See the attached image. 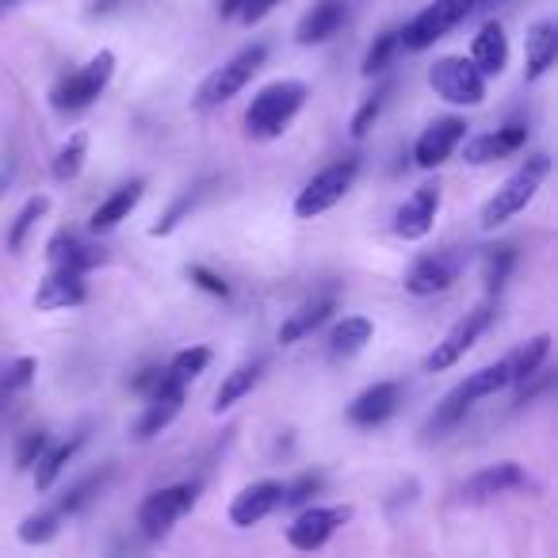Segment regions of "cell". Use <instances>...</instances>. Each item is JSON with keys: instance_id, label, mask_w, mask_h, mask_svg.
Returning <instances> with one entry per match:
<instances>
[{"instance_id": "1", "label": "cell", "mask_w": 558, "mask_h": 558, "mask_svg": "<svg viewBox=\"0 0 558 558\" xmlns=\"http://www.w3.org/2000/svg\"><path fill=\"white\" fill-rule=\"evenodd\" d=\"M306 104V85L303 81H271L253 96L245 111V134L256 142H271L288 131L291 119L303 111Z\"/></svg>"}, {"instance_id": "2", "label": "cell", "mask_w": 558, "mask_h": 558, "mask_svg": "<svg viewBox=\"0 0 558 558\" xmlns=\"http://www.w3.org/2000/svg\"><path fill=\"white\" fill-rule=\"evenodd\" d=\"M547 172H550V157L547 154L527 157V161L520 165V169L512 172V177L486 199V207H482V230H497V226H505L509 218H517L520 210L535 199V192L543 187Z\"/></svg>"}, {"instance_id": "3", "label": "cell", "mask_w": 558, "mask_h": 558, "mask_svg": "<svg viewBox=\"0 0 558 558\" xmlns=\"http://www.w3.org/2000/svg\"><path fill=\"white\" fill-rule=\"evenodd\" d=\"M264 58H268V47H264V43H253V47H245L241 54H233L230 62L218 65L210 77H203L192 108L195 111H215V108H222V104H230L233 96H238L241 88L256 77V70L264 65Z\"/></svg>"}, {"instance_id": "4", "label": "cell", "mask_w": 558, "mask_h": 558, "mask_svg": "<svg viewBox=\"0 0 558 558\" xmlns=\"http://www.w3.org/2000/svg\"><path fill=\"white\" fill-rule=\"evenodd\" d=\"M474 12H478V0H433L428 9H421L417 16L398 32V47L421 54V50H428L436 39L456 32V27L463 24L466 16H474Z\"/></svg>"}, {"instance_id": "5", "label": "cell", "mask_w": 558, "mask_h": 558, "mask_svg": "<svg viewBox=\"0 0 558 558\" xmlns=\"http://www.w3.org/2000/svg\"><path fill=\"white\" fill-rule=\"evenodd\" d=\"M116 77V54L100 50L93 62H85L81 70H73L65 81H58V88L50 93V104L58 111H85L88 104H96L104 96V88Z\"/></svg>"}, {"instance_id": "6", "label": "cell", "mask_w": 558, "mask_h": 558, "mask_svg": "<svg viewBox=\"0 0 558 558\" xmlns=\"http://www.w3.org/2000/svg\"><path fill=\"white\" fill-rule=\"evenodd\" d=\"M428 85L440 100L456 104V108H478L486 100V77L471 65V58H436L428 65Z\"/></svg>"}, {"instance_id": "7", "label": "cell", "mask_w": 558, "mask_h": 558, "mask_svg": "<svg viewBox=\"0 0 558 558\" xmlns=\"http://www.w3.org/2000/svg\"><path fill=\"white\" fill-rule=\"evenodd\" d=\"M356 177H360L356 157H344V161L326 165V169H322L318 177L299 192L295 215L299 218H318V215H326V210H333L337 203L349 195V187L356 184Z\"/></svg>"}, {"instance_id": "8", "label": "cell", "mask_w": 558, "mask_h": 558, "mask_svg": "<svg viewBox=\"0 0 558 558\" xmlns=\"http://www.w3.org/2000/svg\"><path fill=\"white\" fill-rule=\"evenodd\" d=\"M199 501V482H180V486H165L154 489L146 501L138 505V527L149 539H161L172 532L184 512H192V505Z\"/></svg>"}, {"instance_id": "9", "label": "cell", "mask_w": 558, "mask_h": 558, "mask_svg": "<svg viewBox=\"0 0 558 558\" xmlns=\"http://www.w3.org/2000/svg\"><path fill=\"white\" fill-rule=\"evenodd\" d=\"M494 314L497 311L489 303L466 311L463 318H459L456 326L444 333V341H436V349L425 356V372H448V367H456L459 360H463L466 352L474 349V341H478V337L486 333L489 326H494Z\"/></svg>"}, {"instance_id": "10", "label": "cell", "mask_w": 558, "mask_h": 558, "mask_svg": "<svg viewBox=\"0 0 558 558\" xmlns=\"http://www.w3.org/2000/svg\"><path fill=\"white\" fill-rule=\"evenodd\" d=\"M352 520V505H314V509L299 512V520L288 527V543L303 555L322 550L344 524Z\"/></svg>"}, {"instance_id": "11", "label": "cell", "mask_w": 558, "mask_h": 558, "mask_svg": "<svg viewBox=\"0 0 558 558\" xmlns=\"http://www.w3.org/2000/svg\"><path fill=\"white\" fill-rule=\"evenodd\" d=\"M532 478L520 463H494L486 471L471 474V478L459 486V501L463 505H486V501H497V497L512 494V489H527Z\"/></svg>"}, {"instance_id": "12", "label": "cell", "mask_w": 558, "mask_h": 558, "mask_svg": "<svg viewBox=\"0 0 558 558\" xmlns=\"http://www.w3.org/2000/svg\"><path fill=\"white\" fill-rule=\"evenodd\" d=\"M463 138H466V123L459 116L436 119V123H428L425 131L417 134V142H413V165H417V169H436V165H444L463 146Z\"/></svg>"}, {"instance_id": "13", "label": "cell", "mask_w": 558, "mask_h": 558, "mask_svg": "<svg viewBox=\"0 0 558 558\" xmlns=\"http://www.w3.org/2000/svg\"><path fill=\"white\" fill-rule=\"evenodd\" d=\"M456 279H459V256L440 248V253H425L410 264V271H405V291L417 299H428V295L448 291Z\"/></svg>"}, {"instance_id": "14", "label": "cell", "mask_w": 558, "mask_h": 558, "mask_svg": "<svg viewBox=\"0 0 558 558\" xmlns=\"http://www.w3.org/2000/svg\"><path fill=\"white\" fill-rule=\"evenodd\" d=\"M180 410H184V387L161 379V387L146 398V410H142V417L134 421V440L146 444V440H154V436H161L165 428L177 421Z\"/></svg>"}, {"instance_id": "15", "label": "cell", "mask_w": 558, "mask_h": 558, "mask_svg": "<svg viewBox=\"0 0 558 558\" xmlns=\"http://www.w3.org/2000/svg\"><path fill=\"white\" fill-rule=\"evenodd\" d=\"M436 210H440V187L436 184H421L410 199L398 207L395 215V233L402 241H421L436 222Z\"/></svg>"}, {"instance_id": "16", "label": "cell", "mask_w": 558, "mask_h": 558, "mask_svg": "<svg viewBox=\"0 0 558 558\" xmlns=\"http://www.w3.org/2000/svg\"><path fill=\"white\" fill-rule=\"evenodd\" d=\"M527 142V126L509 123V126H497L489 134H478V138H463V161L466 165H494L501 157L520 154Z\"/></svg>"}, {"instance_id": "17", "label": "cell", "mask_w": 558, "mask_h": 558, "mask_svg": "<svg viewBox=\"0 0 558 558\" xmlns=\"http://www.w3.org/2000/svg\"><path fill=\"white\" fill-rule=\"evenodd\" d=\"M349 24V0H318L295 27L299 47H322Z\"/></svg>"}, {"instance_id": "18", "label": "cell", "mask_w": 558, "mask_h": 558, "mask_svg": "<svg viewBox=\"0 0 558 558\" xmlns=\"http://www.w3.org/2000/svg\"><path fill=\"white\" fill-rule=\"evenodd\" d=\"M402 402V387L398 383H375L364 395H356V402L349 405V421L360 428H379L383 421H390Z\"/></svg>"}, {"instance_id": "19", "label": "cell", "mask_w": 558, "mask_h": 558, "mask_svg": "<svg viewBox=\"0 0 558 558\" xmlns=\"http://www.w3.org/2000/svg\"><path fill=\"white\" fill-rule=\"evenodd\" d=\"M279 497H283L279 482H253V486H245L230 501V524H238V527L260 524V520H268L271 512L279 509Z\"/></svg>"}, {"instance_id": "20", "label": "cell", "mask_w": 558, "mask_h": 558, "mask_svg": "<svg viewBox=\"0 0 558 558\" xmlns=\"http://www.w3.org/2000/svg\"><path fill=\"white\" fill-rule=\"evenodd\" d=\"M88 299L85 276L81 271H54L39 283L35 291V311H73Z\"/></svg>"}, {"instance_id": "21", "label": "cell", "mask_w": 558, "mask_h": 558, "mask_svg": "<svg viewBox=\"0 0 558 558\" xmlns=\"http://www.w3.org/2000/svg\"><path fill=\"white\" fill-rule=\"evenodd\" d=\"M142 192H146V184H142V180H131V184L116 187V192H111L108 199L93 210V218H88V230H93V233H111L119 222H123V218H131V210L138 207Z\"/></svg>"}, {"instance_id": "22", "label": "cell", "mask_w": 558, "mask_h": 558, "mask_svg": "<svg viewBox=\"0 0 558 558\" xmlns=\"http://www.w3.org/2000/svg\"><path fill=\"white\" fill-rule=\"evenodd\" d=\"M337 311V295H318L314 303H303L295 314H291L283 326H279V344H299L306 341V337L314 333V329H322L329 322V314Z\"/></svg>"}, {"instance_id": "23", "label": "cell", "mask_w": 558, "mask_h": 558, "mask_svg": "<svg viewBox=\"0 0 558 558\" xmlns=\"http://www.w3.org/2000/svg\"><path fill=\"white\" fill-rule=\"evenodd\" d=\"M509 62V39H505L501 24H486L471 43V65L482 77H497Z\"/></svg>"}, {"instance_id": "24", "label": "cell", "mask_w": 558, "mask_h": 558, "mask_svg": "<svg viewBox=\"0 0 558 558\" xmlns=\"http://www.w3.org/2000/svg\"><path fill=\"white\" fill-rule=\"evenodd\" d=\"M558 58V24L550 20H539V24L527 32V65H524V77L527 81H539L543 73L555 65Z\"/></svg>"}, {"instance_id": "25", "label": "cell", "mask_w": 558, "mask_h": 558, "mask_svg": "<svg viewBox=\"0 0 558 558\" xmlns=\"http://www.w3.org/2000/svg\"><path fill=\"white\" fill-rule=\"evenodd\" d=\"M47 260H50V268L54 271H81L85 276L93 264H100V253L96 248H88V245H81L73 233H54L50 238V245H47Z\"/></svg>"}, {"instance_id": "26", "label": "cell", "mask_w": 558, "mask_h": 558, "mask_svg": "<svg viewBox=\"0 0 558 558\" xmlns=\"http://www.w3.org/2000/svg\"><path fill=\"white\" fill-rule=\"evenodd\" d=\"M260 375H264V360L241 364L238 372L226 375L222 387H218V395H215V413H226V410H233L238 402H245V398L253 395L256 383H260Z\"/></svg>"}, {"instance_id": "27", "label": "cell", "mask_w": 558, "mask_h": 558, "mask_svg": "<svg viewBox=\"0 0 558 558\" xmlns=\"http://www.w3.org/2000/svg\"><path fill=\"white\" fill-rule=\"evenodd\" d=\"M85 444V433H77L73 440H65V444H50L47 451H43V459L32 466L35 471V486L39 489H50L58 482V474L65 471V463H70L73 456H77V448Z\"/></svg>"}, {"instance_id": "28", "label": "cell", "mask_w": 558, "mask_h": 558, "mask_svg": "<svg viewBox=\"0 0 558 558\" xmlns=\"http://www.w3.org/2000/svg\"><path fill=\"white\" fill-rule=\"evenodd\" d=\"M372 333H375V326L367 318H344L341 326L333 329V337H329V352H333L337 360L356 356V352L367 349Z\"/></svg>"}, {"instance_id": "29", "label": "cell", "mask_w": 558, "mask_h": 558, "mask_svg": "<svg viewBox=\"0 0 558 558\" xmlns=\"http://www.w3.org/2000/svg\"><path fill=\"white\" fill-rule=\"evenodd\" d=\"M108 482H111V466H100V471L85 474L77 486L65 489V497L58 501V512H62V517H77L88 501H96V497L104 494V486H108Z\"/></svg>"}, {"instance_id": "30", "label": "cell", "mask_w": 558, "mask_h": 558, "mask_svg": "<svg viewBox=\"0 0 558 558\" xmlns=\"http://www.w3.org/2000/svg\"><path fill=\"white\" fill-rule=\"evenodd\" d=\"M471 405H474V398L463 390V383H459L456 390H448V398H444L440 405H436V413L428 417V425H425V433L428 436H440V433H448V428H456L459 421L471 413Z\"/></svg>"}, {"instance_id": "31", "label": "cell", "mask_w": 558, "mask_h": 558, "mask_svg": "<svg viewBox=\"0 0 558 558\" xmlns=\"http://www.w3.org/2000/svg\"><path fill=\"white\" fill-rule=\"evenodd\" d=\"M210 367V349H203V344H195V349H180L177 356L165 364V379L177 383V387L187 390V383H195L203 372Z\"/></svg>"}, {"instance_id": "32", "label": "cell", "mask_w": 558, "mask_h": 558, "mask_svg": "<svg viewBox=\"0 0 558 558\" xmlns=\"http://www.w3.org/2000/svg\"><path fill=\"white\" fill-rule=\"evenodd\" d=\"M512 383V375H509V356L505 360H497V364H486V367H478V372H471L463 379V390L474 398V402H482V398H489V395H497V390H505Z\"/></svg>"}, {"instance_id": "33", "label": "cell", "mask_w": 558, "mask_h": 558, "mask_svg": "<svg viewBox=\"0 0 558 558\" xmlns=\"http://www.w3.org/2000/svg\"><path fill=\"white\" fill-rule=\"evenodd\" d=\"M547 352H550V337H547V333L532 337V341H527L524 349L512 352V356H509V375H512V383L535 379V375H539V367H543V360H547Z\"/></svg>"}, {"instance_id": "34", "label": "cell", "mask_w": 558, "mask_h": 558, "mask_svg": "<svg viewBox=\"0 0 558 558\" xmlns=\"http://www.w3.org/2000/svg\"><path fill=\"white\" fill-rule=\"evenodd\" d=\"M85 157H88V134H85V131L70 134V142H65V146L58 149L54 165H50L54 180H62V184L77 180V177H81V169H85Z\"/></svg>"}, {"instance_id": "35", "label": "cell", "mask_w": 558, "mask_h": 558, "mask_svg": "<svg viewBox=\"0 0 558 558\" xmlns=\"http://www.w3.org/2000/svg\"><path fill=\"white\" fill-rule=\"evenodd\" d=\"M50 210V195H32V199L20 207V215L9 222V248H24L27 233L39 226V218H47Z\"/></svg>"}, {"instance_id": "36", "label": "cell", "mask_w": 558, "mask_h": 558, "mask_svg": "<svg viewBox=\"0 0 558 558\" xmlns=\"http://www.w3.org/2000/svg\"><path fill=\"white\" fill-rule=\"evenodd\" d=\"M62 512L58 509H43V512H32V517H24V524H20V539L27 543V547H43V543H50L58 532H62Z\"/></svg>"}, {"instance_id": "37", "label": "cell", "mask_w": 558, "mask_h": 558, "mask_svg": "<svg viewBox=\"0 0 558 558\" xmlns=\"http://www.w3.org/2000/svg\"><path fill=\"white\" fill-rule=\"evenodd\" d=\"M398 32L395 27H387V32H379L375 35V43L367 47V54H364V65H360V73L364 77H375V73H383L390 62H395V54H398Z\"/></svg>"}, {"instance_id": "38", "label": "cell", "mask_w": 558, "mask_h": 558, "mask_svg": "<svg viewBox=\"0 0 558 558\" xmlns=\"http://www.w3.org/2000/svg\"><path fill=\"white\" fill-rule=\"evenodd\" d=\"M512 264H517V253H512L509 245L489 248V253L482 256V279H486V291H489V295H497V291L505 288V279H509Z\"/></svg>"}, {"instance_id": "39", "label": "cell", "mask_w": 558, "mask_h": 558, "mask_svg": "<svg viewBox=\"0 0 558 558\" xmlns=\"http://www.w3.org/2000/svg\"><path fill=\"white\" fill-rule=\"evenodd\" d=\"M35 372H39V364H35L32 356H20L12 360L4 372H0V402H9V398H16L20 390H27L35 383Z\"/></svg>"}, {"instance_id": "40", "label": "cell", "mask_w": 558, "mask_h": 558, "mask_svg": "<svg viewBox=\"0 0 558 558\" xmlns=\"http://www.w3.org/2000/svg\"><path fill=\"white\" fill-rule=\"evenodd\" d=\"M203 195H207V184H199V187H195V192H184L177 203H172L169 210H165V218H161V222H157V226H149V233H154V238H165V233H172L180 222H184L187 215H192L195 207H199V199H203Z\"/></svg>"}, {"instance_id": "41", "label": "cell", "mask_w": 558, "mask_h": 558, "mask_svg": "<svg viewBox=\"0 0 558 558\" xmlns=\"http://www.w3.org/2000/svg\"><path fill=\"white\" fill-rule=\"evenodd\" d=\"M387 96H390V88H379V93L367 96V100L360 104V111L352 116V138H364V134L379 123L383 108H387Z\"/></svg>"}, {"instance_id": "42", "label": "cell", "mask_w": 558, "mask_h": 558, "mask_svg": "<svg viewBox=\"0 0 558 558\" xmlns=\"http://www.w3.org/2000/svg\"><path fill=\"white\" fill-rule=\"evenodd\" d=\"M322 474L318 471H306V474H299L291 486H283V497H279V505H288V509H299V505H306L314 494L322 489Z\"/></svg>"}, {"instance_id": "43", "label": "cell", "mask_w": 558, "mask_h": 558, "mask_svg": "<svg viewBox=\"0 0 558 558\" xmlns=\"http://www.w3.org/2000/svg\"><path fill=\"white\" fill-rule=\"evenodd\" d=\"M47 448H50V436L47 433H27L24 440H20V448H16V466H20V471H32Z\"/></svg>"}, {"instance_id": "44", "label": "cell", "mask_w": 558, "mask_h": 558, "mask_svg": "<svg viewBox=\"0 0 558 558\" xmlns=\"http://www.w3.org/2000/svg\"><path fill=\"white\" fill-rule=\"evenodd\" d=\"M187 276H192L195 288H203L207 295H215V299H226V295H230V288H226V279H218L215 271H207L203 264H192V268H187Z\"/></svg>"}, {"instance_id": "45", "label": "cell", "mask_w": 558, "mask_h": 558, "mask_svg": "<svg viewBox=\"0 0 558 558\" xmlns=\"http://www.w3.org/2000/svg\"><path fill=\"white\" fill-rule=\"evenodd\" d=\"M276 4H283V0H245V4H241V12H238V20H241V24H260V20L268 16Z\"/></svg>"}, {"instance_id": "46", "label": "cell", "mask_w": 558, "mask_h": 558, "mask_svg": "<svg viewBox=\"0 0 558 558\" xmlns=\"http://www.w3.org/2000/svg\"><path fill=\"white\" fill-rule=\"evenodd\" d=\"M161 379H165V367H146V372H142L138 379H134V390L149 398L157 387H161Z\"/></svg>"}, {"instance_id": "47", "label": "cell", "mask_w": 558, "mask_h": 558, "mask_svg": "<svg viewBox=\"0 0 558 558\" xmlns=\"http://www.w3.org/2000/svg\"><path fill=\"white\" fill-rule=\"evenodd\" d=\"M241 4H245V0H222V4H218V12H222V20H233L241 12Z\"/></svg>"}, {"instance_id": "48", "label": "cell", "mask_w": 558, "mask_h": 558, "mask_svg": "<svg viewBox=\"0 0 558 558\" xmlns=\"http://www.w3.org/2000/svg\"><path fill=\"white\" fill-rule=\"evenodd\" d=\"M116 4H119V0H96V4H93V16H104V12H111Z\"/></svg>"}, {"instance_id": "49", "label": "cell", "mask_w": 558, "mask_h": 558, "mask_svg": "<svg viewBox=\"0 0 558 558\" xmlns=\"http://www.w3.org/2000/svg\"><path fill=\"white\" fill-rule=\"evenodd\" d=\"M20 4H27V0H0V16H4V12H12V9H20Z\"/></svg>"}, {"instance_id": "50", "label": "cell", "mask_w": 558, "mask_h": 558, "mask_svg": "<svg viewBox=\"0 0 558 558\" xmlns=\"http://www.w3.org/2000/svg\"><path fill=\"white\" fill-rule=\"evenodd\" d=\"M482 4H497V0H478V9H482Z\"/></svg>"}]
</instances>
